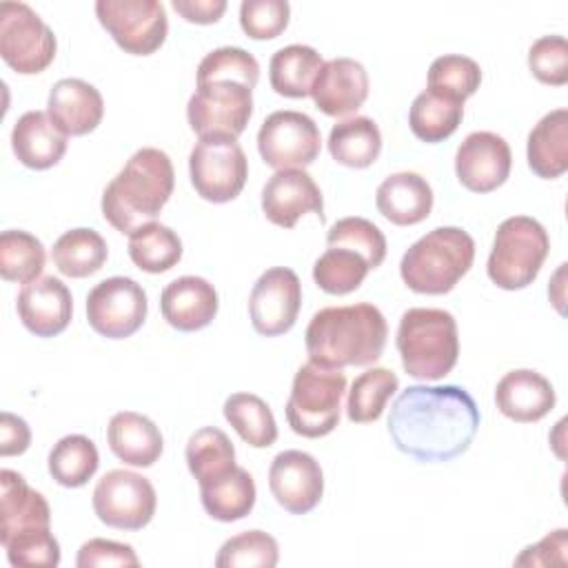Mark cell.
<instances>
[{
    "mask_svg": "<svg viewBox=\"0 0 568 568\" xmlns=\"http://www.w3.org/2000/svg\"><path fill=\"white\" fill-rule=\"evenodd\" d=\"M479 428V408L457 384L404 388L390 406L388 435L395 448L417 462H450L468 450Z\"/></svg>",
    "mask_w": 568,
    "mask_h": 568,
    "instance_id": "1",
    "label": "cell"
},
{
    "mask_svg": "<svg viewBox=\"0 0 568 568\" xmlns=\"http://www.w3.org/2000/svg\"><path fill=\"white\" fill-rule=\"evenodd\" d=\"M388 324L375 304L326 306L306 326L308 359L326 368L375 364L386 346Z\"/></svg>",
    "mask_w": 568,
    "mask_h": 568,
    "instance_id": "2",
    "label": "cell"
},
{
    "mask_svg": "<svg viewBox=\"0 0 568 568\" xmlns=\"http://www.w3.org/2000/svg\"><path fill=\"white\" fill-rule=\"evenodd\" d=\"M175 186L171 158L155 149H138L102 193V215L120 233L153 222L169 202Z\"/></svg>",
    "mask_w": 568,
    "mask_h": 568,
    "instance_id": "3",
    "label": "cell"
},
{
    "mask_svg": "<svg viewBox=\"0 0 568 568\" xmlns=\"http://www.w3.org/2000/svg\"><path fill=\"white\" fill-rule=\"evenodd\" d=\"M475 240L459 226H437L422 235L402 257L404 284L422 295H444L470 271Z\"/></svg>",
    "mask_w": 568,
    "mask_h": 568,
    "instance_id": "4",
    "label": "cell"
},
{
    "mask_svg": "<svg viewBox=\"0 0 568 568\" xmlns=\"http://www.w3.org/2000/svg\"><path fill=\"white\" fill-rule=\"evenodd\" d=\"M395 344L410 377L424 382L442 379L459 357L457 322L444 308H408L399 317Z\"/></svg>",
    "mask_w": 568,
    "mask_h": 568,
    "instance_id": "5",
    "label": "cell"
},
{
    "mask_svg": "<svg viewBox=\"0 0 568 568\" xmlns=\"http://www.w3.org/2000/svg\"><path fill=\"white\" fill-rule=\"evenodd\" d=\"M548 251V233L535 217H506L495 231L493 248L486 264L488 277L504 291L526 288L539 275Z\"/></svg>",
    "mask_w": 568,
    "mask_h": 568,
    "instance_id": "6",
    "label": "cell"
},
{
    "mask_svg": "<svg viewBox=\"0 0 568 568\" xmlns=\"http://www.w3.org/2000/svg\"><path fill=\"white\" fill-rule=\"evenodd\" d=\"M344 393L346 375L342 368H326L315 362L300 366L284 408L291 430L308 439L333 433Z\"/></svg>",
    "mask_w": 568,
    "mask_h": 568,
    "instance_id": "7",
    "label": "cell"
},
{
    "mask_svg": "<svg viewBox=\"0 0 568 568\" xmlns=\"http://www.w3.org/2000/svg\"><path fill=\"white\" fill-rule=\"evenodd\" d=\"M189 173L202 200L224 204L242 193L248 178V160L235 138L206 135L191 149Z\"/></svg>",
    "mask_w": 568,
    "mask_h": 568,
    "instance_id": "8",
    "label": "cell"
},
{
    "mask_svg": "<svg viewBox=\"0 0 568 568\" xmlns=\"http://www.w3.org/2000/svg\"><path fill=\"white\" fill-rule=\"evenodd\" d=\"M55 51V33L29 4H0V55L16 73L33 75L44 71Z\"/></svg>",
    "mask_w": 568,
    "mask_h": 568,
    "instance_id": "9",
    "label": "cell"
},
{
    "mask_svg": "<svg viewBox=\"0 0 568 568\" xmlns=\"http://www.w3.org/2000/svg\"><path fill=\"white\" fill-rule=\"evenodd\" d=\"M253 115V89L235 80L197 82L186 104V120L197 138H235L246 129Z\"/></svg>",
    "mask_w": 568,
    "mask_h": 568,
    "instance_id": "10",
    "label": "cell"
},
{
    "mask_svg": "<svg viewBox=\"0 0 568 568\" xmlns=\"http://www.w3.org/2000/svg\"><path fill=\"white\" fill-rule=\"evenodd\" d=\"M95 16L115 44L131 55L155 53L169 33V18L158 0H98Z\"/></svg>",
    "mask_w": 568,
    "mask_h": 568,
    "instance_id": "11",
    "label": "cell"
},
{
    "mask_svg": "<svg viewBox=\"0 0 568 568\" xmlns=\"http://www.w3.org/2000/svg\"><path fill=\"white\" fill-rule=\"evenodd\" d=\"M91 504L102 524L118 530H140L153 519L158 495L144 475L115 468L98 479Z\"/></svg>",
    "mask_w": 568,
    "mask_h": 568,
    "instance_id": "12",
    "label": "cell"
},
{
    "mask_svg": "<svg viewBox=\"0 0 568 568\" xmlns=\"http://www.w3.org/2000/svg\"><path fill=\"white\" fill-rule=\"evenodd\" d=\"M257 151L271 169H304L322 151V135L302 111H273L257 131Z\"/></svg>",
    "mask_w": 568,
    "mask_h": 568,
    "instance_id": "13",
    "label": "cell"
},
{
    "mask_svg": "<svg viewBox=\"0 0 568 568\" xmlns=\"http://www.w3.org/2000/svg\"><path fill=\"white\" fill-rule=\"evenodd\" d=\"M146 293L131 277H106L87 295L89 326L109 339L131 337L146 320Z\"/></svg>",
    "mask_w": 568,
    "mask_h": 568,
    "instance_id": "14",
    "label": "cell"
},
{
    "mask_svg": "<svg viewBox=\"0 0 568 568\" xmlns=\"http://www.w3.org/2000/svg\"><path fill=\"white\" fill-rule=\"evenodd\" d=\"M302 308V284L295 271L273 266L264 271L251 288L248 315L255 333L277 337L288 333Z\"/></svg>",
    "mask_w": 568,
    "mask_h": 568,
    "instance_id": "15",
    "label": "cell"
},
{
    "mask_svg": "<svg viewBox=\"0 0 568 568\" xmlns=\"http://www.w3.org/2000/svg\"><path fill=\"white\" fill-rule=\"evenodd\" d=\"M513 166L508 142L493 131H473L455 153V173L473 193H490L501 186Z\"/></svg>",
    "mask_w": 568,
    "mask_h": 568,
    "instance_id": "16",
    "label": "cell"
},
{
    "mask_svg": "<svg viewBox=\"0 0 568 568\" xmlns=\"http://www.w3.org/2000/svg\"><path fill=\"white\" fill-rule=\"evenodd\" d=\"M268 488L291 515L311 513L324 495L322 466L304 450H282L271 462Z\"/></svg>",
    "mask_w": 568,
    "mask_h": 568,
    "instance_id": "17",
    "label": "cell"
},
{
    "mask_svg": "<svg viewBox=\"0 0 568 568\" xmlns=\"http://www.w3.org/2000/svg\"><path fill=\"white\" fill-rule=\"evenodd\" d=\"M262 211L268 222L282 229H293L304 213L324 220L322 191L304 169H282L262 189Z\"/></svg>",
    "mask_w": 568,
    "mask_h": 568,
    "instance_id": "18",
    "label": "cell"
},
{
    "mask_svg": "<svg viewBox=\"0 0 568 568\" xmlns=\"http://www.w3.org/2000/svg\"><path fill=\"white\" fill-rule=\"evenodd\" d=\"M16 308L29 333L36 337H55L71 322L73 297L67 284L53 275H44L20 288Z\"/></svg>",
    "mask_w": 568,
    "mask_h": 568,
    "instance_id": "19",
    "label": "cell"
},
{
    "mask_svg": "<svg viewBox=\"0 0 568 568\" xmlns=\"http://www.w3.org/2000/svg\"><path fill=\"white\" fill-rule=\"evenodd\" d=\"M311 98L315 106L331 118H342L357 111L368 98V73L353 58H333L322 64Z\"/></svg>",
    "mask_w": 568,
    "mask_h": 568,
    "instance_id": "20",
    "label": "cell"
},
{
    "mask_svg": "<svg viewBox=\"0 0 568 568\" xmlns=\"http://www.w3.org/2000/svg\"><path fill=\"white\" fill-rule=\"evenodd\" d=\"M217 291L197 275H182L169 282L160 295V311L169 326L193 333L206 328L217 315Z\"/></svg>",
    "mask_w": 568,
    "mask_h": 568,
    "instance_id": "21",
    "label": "cell"
},
{
    "mask_svg": "<svg viewBox=\"0 0 568 568\" xmlns=\"http://www.w3.org/2000/svg\"><path fill=\"white\" fill-rule=\"evenodd\" d=\"M47 115L67 138L87 135L102 122L104 100L93 84L80 78H62L49 91Z\"/></svg>",
    "mask_w": 568,
    "mask_h": 568,
    "instance_id": "22",
    "label": "cell"
},
{
    "mask_svg": "<svg viewBox=\"0 0 568 568\" xmlns=\"http://www.w3.org/2000/svg\"><path fill=\"white\" fill-rule=\"evenodd\" d=\"M557 395L552 384L537 371H508L495 388V404L499 413L519 424H532L555 408Z\"/></svg>",
    "mask_w": 568,
    "mask_h": 568,
    "instance_id": "23",
    "label": "cell"
},
{
    "mask_svg": "<svg viewBox=\"0 0 568 568\" xmlns=\"http://www.w3.org/2000/svg\"><path fill=\"white\" fill-rule=\"evenodd\" d=\"M51 528V508L16 470H0V544L9 537Z\"/></svg>",
    "mask_w": 568,
    "mask_h": 568,
    "instance_id": "24",
    "label": "cell"
},
{
    "mask_svg": "<svg viewBox=\"0 0 568 568\" xmlns=\"http://www.w3.org/2000/svg\"><path fill=\"white\" fill-rule=\"evenodd\" d=\"M433 189L419 173L402 171L388 175L375 193L377 211L397 226L424 222L433 211Z\"/></svg>",
    "mask_w": 568,
    "mask_h": 568,
    "instance_id": "25",
    "label": "cell"
},
{
    "mask_svg": "<svg viewBox=\"0 0 568 568\" xmlns=\"http://www.w3.org/2000/svg\"><path fill=\"white\" fill-rule=\"evenodd\" d=\"M106 442L120 462L138 468L153 466L164 450L160 428L146 415L135 410H120L111 417Z\"/></svg>",
    "mask_w": 568,
    "mask_h": 568,
    "instance_id": "26",
    "label": "cell"
},
{
    "mask_svg": "<svg viewBox=\"0 0 568 568\" xmlns=\"http://www.w3.org/2000/svg\"><path fill=\"white\" fill-rule=\"evenodd\" d=\"M11 149L24 166L44 171L55 166L67 153V135L44 111H27L13 124Z\"/></svg>",
    "mask_w": 568,
    "mask_h": 568,
    "instance_id": "27",
    "label": "cell"
},
{
    "mask_svg": "<svg viewBox=\"0 0 568 568\" xmlns=\"http://www.w3.org/2000/svg\"><path fill=\"white\" fill-rule=\"evenodd\" d=\"M526 160L537 178L555 180L568 171V111L546 113L528 133Z\"/></svg>",
    "mask_w": 568,
    "mask_h": 568,
    "instance_id": "28",
    "label": "cell"
},
{
    "mask_svg": "<svg viewBox=\"0 0 568 568\" xmlns=\"http://www.w3.org/2000/svg\"><path fill=\"white\" fill-rule=\"evenodd\" d=\"M255 481L242 466L200 486V499L209 517L231 524L246 517L255 506Z\"/></svg>",
    "mask_w": 568,
    "mask_h": 568,
    "instance_id": "29",
    "label": "cell"
},
{
    "mask_svg": "<svg viewBox=\"0 0 568 568\" xmlns=\"http://www.w3.org/2000/svg\"><path fill=\"white\" fill-rule=\"evenodd\" d=\"M322 64V55L308 44L282 47L268 62L271 87L284 98H306L311 95Z\"/></svg>",
    "mask_w": 568,
    "mask_h": 568,
    "instance_id": "30",
    "label": "cell"
},
{
    "mask_svg": "<svg viewBox=\"0 0 568 568\" xmlns=\"http://www.w3.org/2000/svg\"><path fill=\"white\" fill-rule=\"evenodd\" d=\"M326 144L337 164L348 169H366L382 153V133L371 118L355 115L337 122L331 129Z\"/></svg>",
    "mask_w": 568,
    "mask_h": 568,
    "instance_id": "31",
    "label": "cell"
},
{
    "mask_svg": "<svg viewBox=\"0 0 568 568\" xmlns=\"http://www.w3.org/2000/svg\"><path fill=\"white\" fill-rule=\"evenodd\" d=\"M109 257V248L104 237L93 229H71L62 233L53 248L51 260L55 268L67 277H89L98 273Z\"/></svg>",
    "mask_w": 568,
    "mask_h": 568,
    "instance_id": "32",
    "label": "cell"
},
{
    "mask_svg": "<svg viewBox=\"0 0 568 568\" xmlns=\"http://www.w3.org/2000/svg\"><path fill=\"white\" fill-rule=\"evenodd\" d=\"M186 466L197 479V486L213 481L235 468V448L229 435L215 426L195 430L186 442Z\"/></svg>",
    "mask_w": 568,
    "mask_h": 568,
    "instance_id": "33",
    "label": "cell"
},
{
    "mask_svg": "<svg viewBox=\"0 0 568 568\" xmlns=\"http://www.w3.org/2000/svg\"><path fill=\"white\" fill-rule=\"evenodd\" d=\"M129 257L146 273H164L182 260V240L173 229L149 222L129 235Z\"/></svg>",
    "mask_w": 568,
    "mask_h": 568,
    "instance_id": "34",
    "label": "cell"
},
{
    "mask_svg": "<svg viewBox=\"0 0 568 568\" xmlns=\"http://www.w3.org/2000/svg\"><path fill=\"white\" fill-rule=\"evenodd\" d=\"M224 417L253 448H268L277 439V424L268 404L253 393H233L224 402Z\"/></svg>",
    "mask_w": 568,
    "mask_h": 568,
    "instance_id": "35",
    "label": "cell"
},
{
    "mask_svg": "<svg viewBox=\"0 0 568 568\" xmlns=\"http://www.w3.org/2000/svg\"><path fill=\"white\" fill-rule=\"evenodd\" d=\"M464 118V104L422 91L408 111V124L415 138L428 144L444 142L450 138Z\"/></svg>",
    "mask_w": 568,
    "mask_h": 568,
    "instance_id": "36",
    "label": "cell"
},
{
    "mask_svg": "<svg viewBox=\"0 0 568 568\" xmlns=\"http://www.w3.org/2000/svg\"><path fill=\"white\" fill-rule=\"evenodd\" d=\"M98 466V448L84 435H67L58 439L49 453V473L64 488L84 486L95 475Z\"/></svg>",
    "mask_w": 568,
    "mask_h": 568,
    "instance_id": "37",
    "label": "cell"
},
{
    "mask_svg": "<svg viewBox=\"0 0 568 568\" xmlns=\"http://www.w3.org/2000/svg\"><path fill=\"white\" fill-rule=\"evenodd\" d=\"M399 388V379L390 368L375 366L355 377L346 399V415L355 424H368L382 417L386 402Z\"/></svg>",
    "mask_w": 568,
    "mask_h": 568,
    "instance_id": "38",
    "label": "cell"
},
{
    "mask_svg": "<svg viewBox=\"0 0 568 568\" xmlns=\"http://www.w3.org/2000/svg\"><path fill=\"white\" fill-rule=\"evenodd\" d=\"M47 262L42 242L20 229L2 231L0 235V275L7 282L29 284L38 280Z\"/></svg>",
    "mask_w": 568,
    "mask_h": 568,
    "instance_id": "39",
    "label": "cell"
},
{
    "mask_svg": "<svg viewBox=\"0 0 568 568\" xmlns=\"http://www.w3.org/2000/svg\"><path fill=\"white\" fill-rule=\"evenodd\" d=\"M368 271L371 266L359 253L328 246L313 266V280L328 295H348L359 288Z\"/></svg>",
    "mask_w": 568,
    "mask_h": 568,
    "instance_id": "40",
    "label": "cell"
},
{
    "mask_svg": "<svg viewBox=\"0 0 568 568\" xmlns=\"http://www.w3.org/2000/svg\"><path fill=\"white\" fill-rule=\"evenodd\" d=\"M481 84V69L468 55H439L428 69V89L435 95L464 104Z\"/></svg>",
    "mask_w": 568,
    "mask_h": 568,
    "instance_id": "41",
    "label": "cell"
},
{
    "mask_svg": "<svg viewBox=\"0 0 568 568\" xmlns=\"http://www.w3.org/2000/svg\"><path fill=\"white\" fill-rule=\"evenodd\" d=\"M326 244L359 253L371 268L382 266L386 257V237L379 231V226L357 215L337 220L326 233Z\"/></svg>",
    "mask_w": 568,
    "mask_h": 568,
    "instance_id": "42",
    "label": "cell"
},
{
    "mask_svg": "<svg viewBox=\"0 0 568 568\" xmlns=\"http://www.w3.org/2000/svg\"><path fill=\"white\" fill-rule=\"evenodd\" d=\"M280 559L277 541L264 530H244L226 539L215 557L217 568H240V566H262L273 568Z\"/></svg>",
    "mask_w": 568,
    "mask_h": 568,
    "instance_id": "43",
    "label": "cell"
},
{
    "mask_svg": "<svg viewBox=\"0 0 568 568\" xmlns=\"http://www.w3.org/2000/svg\"><path fill=\"white\" fill-rule=\"evenodd\" d=\"M260 64L253 53L240 47H220L209 51L197 64V82L206 80H235L255 89Z\"/></svg>",
    "mask_w": 568,
    "mask_h": 568,
    "instance_id": "44",
    "label": "cell"
},
{
    "mask_svg": "<svg viewBox=\"0 0 568 568\" xmlns=\"http://www.w3.org/2000/svg\"><path fill=\"white\" fill-rule=\"evenodd\" d=\"M291 7L286 0H244L240 4V27L253 40H273L286 27Z\"/></svg>",
    "mask_w": 568,
    "mask_h": 568,
    "instance_id": "45",
    "label": "cell"
},
{
    "mask_svg": "<svg viewBox=\"0 0 568 568\" xmlns=\"http://www.w3.org/2000/svg\"><path fill=\"white\" fill-rule=\"evenodd\" d=\"M7 559L11 566H47L53 568L60 564V544L53 537L51 528L22 532L2 541Z\"/></svg>",
    "mask_w": 568,
    "mask_h": 568,
    "instance_id": "46",
    "label": "cell"
},
{
    "mask_svg": "<svg viewBox=\"0 0 568 568\" xmlns=\"http://www.w3.org/2000/svg\"><path fill=\"white\" fill-rule=\"evenodd\" d=\"M528 67L541 84L564 87L568 82V42L564 36H541L528 49Z\"/></svg>",
    "mask_w": 568,
    "mask_h": 568,
    "instance_id": "47",
    "label": "cell"
},
{
    "mask_svg": "<svg viewBox=\"0 0 568 568\" xmlns=\"http://www.w3.org/2000/svg\"><path fill=\"white\" fill-rule=\"evenodd\" d=\"M78 568H95V566H140L135 550L129 544L111 541V539H89L80 546L75 557Z\"/></svg>",
    "mask_w": 568,
    "mask_h": 568,
    "instance_id": "48",
    "label": "cell"
},
{
    "mask_svg": "<svg viewBox=\"0 0 568 568\" xmlns=\"http://www.w3.org/2000/svg\"><path fill=\"white\" fill-rule=\"evenodd\" d=\"M566 528H559L544 537L539 544L528 546L517 559V566H546V564H564L566 561Z\"/></svg>",
    "mask_w": 568,
    "mask_h": 568,
    "instance_id": "49",
    "label": "cell"
},
{
    "mask_svg": "<svg viewBox=\"0 0 568 568\" xmlns=\"http://www.w3.org/2000/svg\"><path fill=\"white\" fill-rule=\"evenodd\" d=\"M31 444V430L27 422L13 413H2L0 415V455L11 457V455H22Z\"/></svg>",
    "mask_w": 568,
    "mask_h": 568,
    "instance_id": "50",
    "label": "cell"
},
{
    "mask_svg": "<svg viewBox=\"0 0 568 568\" xmlns=\"http://www.w3.org/2000/svg\"><path fill=\"white\" fill-rule=\"evenodd\" d=\"M171 7L186 20L195 24H213L226 11V0H173Z\"/></svg>",
    "mask_w": 568,
    "mask_h": 568,
    "instance_id": "51",
    "label": "cell"
}]
</instances>
